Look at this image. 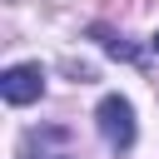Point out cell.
I'll list each match as a JSON object with an SVG mask.
<instances>
[{"label": "cell", "mask_w": 159, "mask_h": 159, "mask_svg": "<svg viewBox=\"0 0 159 159\" xmlns=\"http://www.w3.org/2000/svg\"><path fill=\"white\" fill-rule=\"evenodd\" d=\"M94 124H99V139L114 149V154H124V149H134V104L124 99V94H104L99 99V109H94Z\"/></svg>", "instance_id": "obj_1"}, {"label": "cell", "mask_w": 159, "mask_h": 159, "mask_svg": "<svg viewBox=\"0 0 159 159\" xmlns=\"http://www.w3.org/2000/svg\"><path fill=\"white\" fill-rule=\"evenodd\" d=\"M15 159H80V154H75L65 124H40V129H30L20 139V154Z\"/></svg>", "instance_id": "obj_2"}, {"label": "cell", "mask_w": 159, "mask_h": 159, "mask_svg": "<svg viewBox=\"0 0 159 159\" xmlns=\"http://www.w3.org/2000/svg\"><path fill=\"white\" fill-rule=\"evenodd\" d=\"M0 94H5V104H35L45 94V70L40 65H10L0 75Z\"/></svg>", "instance_id": "obj_3"}, {"label": "cell", "mask_w": 159, "mask_h": 159, "mask_svg": "<svg viewBox=\"0 0 159 159\" xmlns=\"http://www.w3.org/2000/svg\"><path fill=\"white\" fill-rule=\"evenodd\" d=\"M94 40H99V45H104V50H109L114 60H139V50H134L129 40H119V35H109L104 25H94Z\"/></svg>", "instance_id": "obj_4"}, {"label": "cell", "mask_w": 159, "mask_h": 159, "mask_svg": "<svg viewBox=\"0 0 159 159\" xmlns=\"http://www.w3.org/2000/svg\"><path fill=\"white\" fill-rule=\"evenodd\" d=\"M149 50H154V55H159V30H154V40H149Z\"/></svg>", "instance_id": "obj_5"}]
</instances>
